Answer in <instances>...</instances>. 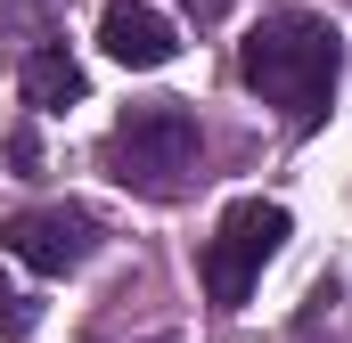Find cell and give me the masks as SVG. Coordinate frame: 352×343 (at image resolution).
<instances>
[{
	"instance_id": "obj_6",
	"label": "cell",
	"mask_w": 352,
	"mask_h": 343,
	"mask_svg": "<svg viewBox=\"0 0 352 343\" xmlns=\"http://www.w3.org/2000/svg\"><path fill=\"white\" fill-rule=\"evenodd\" d=\"M90 74L74 66V49L66 41H33L25 49V106L33 115H66V106H82Z\"/></svg>"
},
{
	"instance_id": "obj_5",
	"label": "cell",
	"mask_w": 352,
	"mask_h": 343,
	"mask_svg": "<svg viewBox=\"0 0 352 343\" xmlns=\"http://www.w3.org/2000/svg\"><path fill=\"white\" fill-rule=\"evenodd\" d=\"M98 49L115 66H131V74H156V66L180 58V33H173V16L148 8V0H107L98 8Z\"/></svg>"
},
{
	"instance_id": "obj_9",
	"label": "cell",
	"mask_w": 352,
	"mask_h": 343,
	"mask_svg": "<svg viewBox=\"0 0 352 343\" xmlns=\"http://www.w3.org/2000/svg\"><path fill=\"white\" fill-rule=\"evenodd\" d=\"M180 8H188V16H197V25H221V16H230V8H238V0H180Z\"/></svg>"
},
{
	"instance_id": "obj_4",
	"label": "cell",
	"mask_w": 352,
	"mask_h": 343,
	"mask_svg": "<svg viewBox=\"0 0 352 343\" xmlns=\"http://www.w3.org/2000/svg\"><path fill=\"white\" fill-rule=\"evenodd\" d=\"M107 246V221L90 204H25L0 221V254H16L33 278H66Z\"/></svg>"
},
{
	"instance_id": "obj_1",
	"label": "cell",
	"mask_w": 352,
	"mask_h": 343,
	"mask_svg": "<svg viewBox=\"0 0 352 343\" xmlns=\"http://www.w3.org/2000/svg\"><path fill=\"white\" fill-rule=\"evenodd\" d=\"M336 74H344V49H336L328 16H311V8H263V25L238 41V82L263 106H278L287 131H320L328 123Z\"/></svg>"
},
{
	"instance_id": "obj_8",
	"label": "cell",
	"mask_w": 352,
	"mask_h": 343,
	"mask_svg": "<svg viewBox=\"0 0 352 343\" xmlns=\"http://www.w3.org/2000/svg\"><path fill=\"white\" fill-rule=\"evenodd\" d=\"M8 164H16V180H33V164H41V147H33V131H8Z\"/></svg>"
},
{
	"instance_id": "obj_7",
	"label": "cell",
	"mask_w": 352,
	"mask_h": 343,
	"mask_svg": "<svg viewBox=\"0 0 352 343\" xmlns=\"http://www.w3.org/2000/svg\"><path fill=\"white\" fill-rule=\"evenodd\" d=\"M33 327H41V311H33V303H25L16 286H0V335H8V343H25Z\"/></svg>"
},
{
	"instance_id": "obj_3",
	"label": "cell",
	"mask_w": 352,
	"mask_h": 343,
	"mask_svg": "<svg viewBox=\"0 0 352 343\" xmlns=\"http://www.w3.org/2000/svg\"><path fill=\"white\" fill-rule=\"evenodd\" d=\"M287 237H295V213H287V204H270V196H246V204H230V213H221V229H213V237H205V254H197L205 303H213V311H238V303L254 294L263 261L278 254Z\"/></svg>"
},
{
	"instance_id": "obj_2",
	"label": "cell",
	"mask_w": 352,
	"mask_h": 343,
	"mask_svg": "<svg viewBox=\"0 0 352 343\" xmlns=\"http://www.w3.org/2000/svg\"><path fill=\"white\" fill-rule=\"evenodd\" d=\"M197 156H205V131H197L188 98H140V106H123L115 131L98 139L107 180H123V188L148 196V204H173L180 188L197 180Z\"/></svg>"
}]
</instances>
